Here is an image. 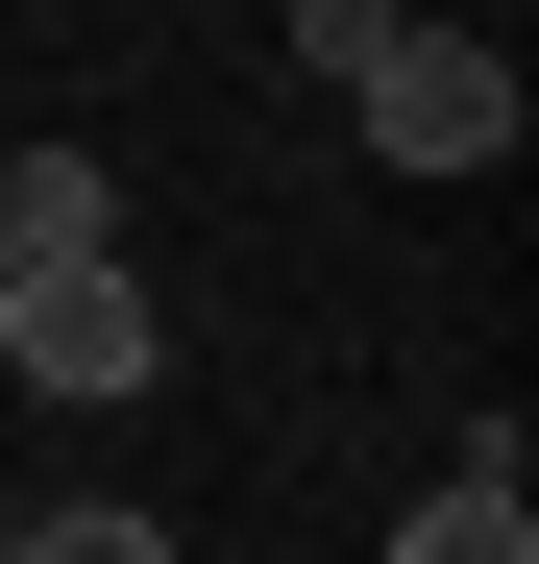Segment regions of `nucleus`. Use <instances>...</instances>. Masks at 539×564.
<instances>
[{"instance_id":"3","label":"nucleus","mask_w":539,"mask_h":564,"mask_svg":"<svg viewBox=\"0 0 539 564\" xmlns=\"http://www.w3.org/2000/svg\"><path fill=\"white\" fill-rule=\"evenodd\" d=\"M393 564H539V491H515V442H491V466H441V491L393 516Z\"/></svg>"},{"instance_id":"2","label":"nucleus","mask_w":539,"mask_h":564,"mask_svg":"<svg viewBox=\"0 0 539 564\" xmlns=\"http://www.w3.org/2000/svg\"><path fill=\"white\" fill-rule=\"evenodd\" d=\"M343 99H369L393 172H515V50H466V25H393Z\"/></svg>"},{"instance_id":"7","label":"nucleus","mask_w":539,"mask_h":564,"mask_svg":"<svg viewBox=\"0 0 539 564\" xmlns=\"http://www.w3.org/2000/svg\"><path fill=\"white\" fill-rule=\"evenodd\" d=\"M0 564H25V516H0Z\"/></svg>"},{"instance_id":"6","label":"nucleus","mask_w":539,"mask_h":564,"mask_svg":"<svg viewBox=\"0 0 539 564\" xmlns=\"http://www.w3.org/2000/svg\"><path fill=\"white\" fill-rule=\"evenodd\" d=\"M393 25H417V0H295V74H369Z\"/></svg>"},{"instance_id":"5","label":"nucleus","mask_w":539,"mask_h":564,"mask_svg":"<svg viewBox=\"0 0 539 564\" xmlns=\"http://www.w3.org/2000/svg\"><path fill=\"white\" fill-rule=\"evenodd\" d=\"M25 564H172V516H123V491H74V516H25Z\"/></svg>"},{"instance_id":"4","label":"nucleus","mask_w":539,"mask_h":564,"mask_svg":"<svg viewBox=\"0 0 539 564\" xmlns=\"http://www.w3.org/2000/svg\"><path fill=\"white\" fill-rule=\"evenodd\" d=\"M0 246H123V172L99 148H25V172H0Z\"/></svg>"},{"instance_id":"1","label":"nucleus","mask_w":539,"mask_h":564,"mask_svg":"<svg viewBox=\"0 0 539 564\" xmlns=\"http://www.w3.org/2000/svg\"><path fill=\"white\" fill-rule=\"evenodd\" d=\"M0 368H25L50 417H123L147 368H172V319H147L123 246H25V270H0Z\"/></svg>"},{"instance_id":"8","label":"nucleus","mask_w":539,"mask_h":564,"mask_svg":"<svg viewBox=\"0 0 539 564\" xmlns=\"http://www.w3.org/2000/svg\"><path fill=\"white\" fill-rule=\"evenodd\" d=\"M0 270H25V246H0Z\"/></svg>"}]
</instances>
